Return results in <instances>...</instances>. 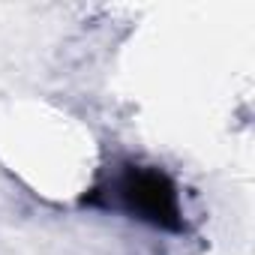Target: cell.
Instances as JSON below:
<instances>
[{
	"label": "cell",
	"instance_id": "cell-1",
	"mask_svg": "<svg viewBox=\"0 0 255 255\" xmlns=\"http://www.w3.org/2000/svg\"><path fill=\"white\" fill-rule=\"evenodd\" d=\"M117 195L123 207L135 219L150 222L156 228L177 231L180 228V201L171 177L159 168L129 165L117 183Z\"/></svg>",
	"mask_w": 255,
	"mask_h": 255
}]
</instances>
